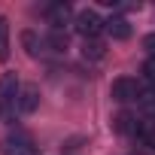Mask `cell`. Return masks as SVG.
I'll use <instances>...</instances> for the list:
<instances>
[{"mask_svg": "<svg viewBox=\"0 0 155 155\" xmlns=\"http://www.w3.org/2000/svg\"><path fill=\"white\" fill-rule=\"evenodd\" d=\"M107 34H110L113 40H128V37H131V25H128V18L113 15V18L107 21Z\"/></svg>", "mask_w": 155, "mask_h": 155, "instance_id": "5b68a950", "label": "cell"}, {"mask_svg": "<svg viewBox=\"0 0 155 155\" xmlns=\"http://www.w3.org/2000/svg\"><path fill=\"white\" fill-rule=\"evenodd\" d=\"M9 58V25L6 18H0V61Z\"/></svg>", "mask_w": 155, "mask_h": 155, "instance_id": "9c48e42d", "label": "cell"}, {"mask_svg": "<svg viewBox=\"0 0 155 155\" xmlns=\"http://www.w3.org/2000/svg\"><path fill=\"white\" fill-rule=\"evenodd\" d=\"M40 107V91H37V85H25L21 91H18V110L21 113H34Z\"/></svg>", "mask_w": 155, "mask_h": 155, "instance_id": "277c9868", "label": "cell"}, {"mask_svg": "<svg viewBox=\"0 0 155 155\" xmlns=\"http://www.w3.org/2000/svg\"><path fill=\"white\" fill-rule=\"evenodd\" d=\"M18 79L15 73H3L0 76V116L3 119H12L15 107H18Z\"/></svg>", "mask_w": 155, "mask_h": 155, "instance_id": "6da1fadb", "label": "cell"}, {"mask_svg": "<svg viewBox=\"0 0 155 155\" xmlns=\"http://www.w3.org/2000/svg\"><path fill=\"white\" fill-rule=\"evenodd\" d=\"M21 40H25V46H28V52H31V55H37V40H34V34L28 31V34H25Z\"/></svg>", "mask_w": 155, "mask_h": 155, "instance_id": "4fadbf2b", "label": "cell"}, {"mask_svg": "<svg viewBox=\"0 0 155 155\" xmlns=\"http://www.w3.org/2000/svg\"><path fill=\"white\" fill-rule=\"evenodd\" d=\"M143 73H146V79H149V82H155V58H149V61L143 64Z\"/></svg>", "mask_w": 155, "mask_h": 155, "instance_id": "7c38bea8", "label": "cell"}, {"mask_svg": "<svg viewBox=\"0 0 155 155\" xmlns=\"http://www.w3.org/2000/svg\"><path fill=\"white\" fill-rule=\"evenodd\" d=\"M137 94H140V88H137V82L131 79V76H119V79L113 82V88H110V97H113L116 104L137 101Z\"/></svg>", "mask_w": 155, "mask_h": 155, "instance_id": "3957f363", "label": "cell"}, {"mask_svg": "<svg viewBox=\"0 0 155 155\" xmlns=\"http://www.w3.org/2000/svg\"><path fill=\"white\" fill-rule=\"evenodd\" d=\"M113 128H116L119 134H134V137H137V122H134L131 113H119V116L113 119Z\"/></svg>", "mask_w": 155, "mask_h": 155, "instance_id": "52a82bcc", "label": "cell"}, {"mask_svg": "<svg viewBox=\"0 0 155 155\" xmlns=\"http://www.w3.org/2000/svg\"><path fill=\"white\" fill-rule=\"evenodd\" d=\"M143 49L149 52V58H155V34H149V37L143 40Z\"/></svg>", "mask_w": 155, "mask_h": 155, "instance_id": "5bb4252c", "label": "cell"}, {"mask_svg": "<svg viewBox=\"0 0 155 155\" xmlns=\"http://www.w3.org/2000/svg\"><path fill=\"white\" fill-rule=\"evenodd\" d=\"M137 140L155 146V122H137Z\"/></svg>", "mask_w": 155, "mask_h": 155, "instance_id": "ba28073f", "label": "cell"}, {"mask_svg": "<svg viewBox=\"0 0 155 155\" xmlns=\"http://www.w3.org/2000/svg\"><path fill=\"white\" fill-rule=\"evenodd\" d=\"M137 101H140V107H143L146 113H155V88H140Z\"/></svg>", "mask_w": 155, "mask_h": 155, "instance_id": "30bf717a", "label": "cell"}, {"mask_svg": "<svg viewBox=\"0 0 155 155\" xmlns=\"http://www.w3.org/2000/svg\"><path fill=\"white\" fill-rule=\"evenodd\" d=\"M49 21H52L55 31H61V28L70 21V6H67V3H52V6H49Z\"/></svg>", "mask_w": 155, "mask_h": 155, "instance_id": "8992f818", "label": "cell"}, {"mask_svg": "<svg viewBox=\"0 0 155 155\" xmlns=\"http://www.w3.org/2000/svg\"><path fill=\"white\" fill-rule=\"evenodd\" d=\"M82 55L85 58H104V43H97V40H85V46H82Z\"/></svg>", "mask_w": 155, "mask_h": 155, "instance_id": "8fae6325", "label": "cell"}, {"mask_svg": "<svg viewBox=\"0 0 155 155\" xmlns=\"http://www.w3.org/2000/svg\"><path fill=\"white\" fill-rule=\"evenodd\" d=\"M76 31H79L85 40H97V34L107 31V21H104L94 9H85V12L76 15Z\"/></svg>", "mask_w": 155, "mask_h": 155, "instance_id": "7a4b0ae2", "label": "cell"}]
</instances>
